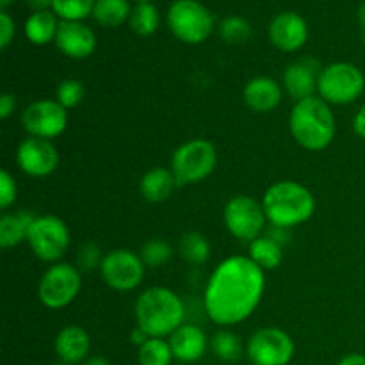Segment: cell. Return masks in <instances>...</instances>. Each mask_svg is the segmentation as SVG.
Instances as JSON below:
<instances>
[{"label":"cell","instance_id":"cell-1","mask_svg":"<svg viewBox=\"0 0 365 365\" xmlns=\"http://www.w3.org/2000/svg\"><path fill=\"white\" fill-rule=\"evenodd\" d=\"M264 289L266 277L262 267L250 257H228L210 274L203 307L212 323L235 327L255 312L262 302Z\"/></svg>","mask_w":365,"mask_h":365},{"label":"cell","instance_id":"cell-2","mask_svg":"<svg viewBox=\"0 0 365 365\" xmlns=\"http://www.w3.org/2000/svg\"><path fill=\"white\" fill-rule=\"evenodd\" d=\"M135 324L148 337H170L184 324L185 305L180 296L166 287H150L139 294L134 307Z\"/></svg>","mask_w":365,"mask_h":365},{"label":"cell","instance_id":"cell-3","mask_svg":"<svg viewBox=\"0 0 365 365\" xmlns=\"http://www.w3.org/2000/svg\"><path fill=\"white\" fill-rule=\"evenodd\" d=\"M289 127L292 138L302 148L310 152L328 148L335 138V116L330 103L321 96L299 100L291 110Z\"/></svg>","mask_w":365,"mask_h":365},{"label":"cell","instance_id":"cell-4","mask_svg":"<svg viewBox=\"0 0 365 365\" xmlns=\"http://www.w3.org/2000/svg\"><path fill=\"white\" fill-rule=\"evenodd\" d=\"M264 212L273 227L287 228L307 223L316 212L312 191L294 180H282L271 185L262 198Z\"/></svg>","mask_w":365,"mask_h":365},{"label":"cell","instance_id":"cell-5","mask_svg":"<svg viewBox=\"0 0 365 365\" xmlns=\"http://www.w3.org/2000/svg\"><path fill=\"white\" fill-rule=\"evenodd\" d=\"M217 164V150L207 139H191L175 150L171 157V171L178 187L198 184L212 175Z\"/></svg>","mask_w":365,"mask_h":365},{"label":"cell","instance_id":"cell-6","mask_svg":"<svg viewBox=\"0 0 365 365\" xmlns=\"http://www.w3.org/2000/svg\"><path fill=\"white\" fill-rule=\"evenodd\" d=\"M365 77L351 63H331L319 73L317 93L330 106H349L362 96Z\"/></svg>","mask_w":365,"mask_h":365},{"label":"cell","instance_id":"cell-7","mask_svg":"<svg viewBox=\"0 0 365 365\" xmlns=\"http://www.w3.org/2000/svg\"><path fill=\"white\" fill-rule=\"evenodd\" d=\"M168 27L180 41L198 45L210 36L214 18L198 0H175L168 9Z\"/></svg>","mask_w":365,"mask_h":365},{"label":"cell","instance_id":"cell-8","mask_svg":"<svg viewBox=\"0 0 365 365\" xmlns=\"http://www.w3.org/2000/svg\"><path fill=\"white\" fill-rule=\"evenodd\" d=\"M82 287L81 271L66 262L52 264L38 285V298L46 309L59 310L73 303Z\"/></svg>","mask_w":365,"mask_h":365},{"label":"cell","instance_id":"cell-9","mask_svg":"<svg viewBox=\"0 0 365 365\" xmlns=\"http://www.w3.org/2000/svg\"><path fill=\"white\" fill-rule=\"evenodd\" d=\"M27 242L43 262L57 264L70 248V230L57 216H38L29 228Z\"/></svg>","mask_w":365,"mask_h":365},{"label":"cell","instance_id":"cell-10","mask_svg":"<svg viewBox=\"0 0 365 365\" xmlns=\"http://www.w3.org/2000/svg\"><path fill=\"white\" fill-rule=\"evenodd\" d=\"M223 221L227 230L242 242H253L266 228L267 217L262 203L246 195L230 198L225 205Z\"/></svg>","mask_w":365,"mask_h":365},{"label":"cell","instance_id":"cell-11","mask_svg":"<svg viewBox=\"0 0 365 365\" xmlns=\"http://www.w3.org/2000/svg\"><path fill=\"white\" fill-rule=\"evenodd\" d=\"M246 355L253 365H289L294 356V341L282 328H260L250 337Z\"/></svg>","mask_w":365,"mask_h":365},{"label":"cell","instance_id":"cell-12","mask_svg":"<svg viewBox=\"0 0 365 365\" xmlns=\"http://www.w3.org/2000/svg\"><path fill=\"white\" fill-rule=\"evenodd\" d=\"M145 262L141 255L132 250H114L102 260L100 274L109 289L118 292H130L143 284Z\"/></svg>","mask_w":365,"mask_h":365},{"label":"cell","instance_id":"cell-13","mask_svg":"<svg viewBox=\"0 0 365 365\" xmlns=\"http://www.w3.org/2000/svg\"><path fill=\"white\" fill-rule=\"evenodd\" d=\"M21 125L31 138L50 141L66 130L68 109L57 100H36L21 113Z\"/></svg>","mask_w":365,"mask_h":365},{"label":"cell","instance_id":"cell-14","mask_svg":"<svg viewBox=\"0 0 365 365\" xmlns=\"http://www.w3.org/2000/svg\"><path fill=\"white\" fill-rule=\"evenodd\" d=\"M18 168L25 175L34 178H45L59 166V152L48 139L31 138L20 143L16 152Z\"/></svg>","mask_w":365,"mask_h":365},{"label":"cell","instance_id":"cell-15","mask_svg":"<svg viewBox=\"0 0 365 365\" xmlns=\"http://www.w3.org/2000/svg\"><path fill=\"white\" fill-rule=\"evenodd\" d=\"M321 70L323 68L319 66V63L314 59H309V57H303V59L291 63L285 68L284 77H282V84H284L285 93L294 102L316 96Z\"/></svg>","mask_w":365,"mask_h":365},{"label":"cell","instance_id":"cell-16","mask_svg":"<svg viewBox=\"0 0 365 365\" xmlns=\"http://www.w3.org/2000/svg\"><path fill=\"white\" fill-rule=\"evenodd\" d=\"M269 39L282 52H296L309 39V25L298 13H280L271 21Z\"/></svg>","mask_w":365,"mask_h":365},{"label":"cell","instance_id":"cell-17","mask_svg":"<svg viewBox=\"0 0 365 365\" xmlns=\"http://www.w3.org/2000/svg\"><path fill=\"white\" fill-rule=\"evenodd\" d=\"M56 45L61 52L71 59H84L89 57L96 48V36L82 21L61 20L57 29Z\"/></svg>","mask_w":365,"mask_h":365},{"label":"cell","instance_id":"cell-18","mask_svg":"<svg viewBox=\"0 0 365 365\" xmlns=\"http://www.w3.org/2000/svg\"><path fill=\"white\" fill-rule=\"evenodd\" d=\"M170 346L175 359L185 364H192L205 355L207 348H209V339L200 327L184 323L170 335Z\"/></svg>","mask_w":365,"mask_h":365},{"label":"cell","instance_id":"cell-19","mask_svg":"<svg viewBox=\"0 0 365 365\" xmlns=\"http://www.w3.org/2000/svg\"><path fill=\"white\" fill-rule=\"evenodd\" d=\"M242 98L253 113L266 114L280 106L284 98V88L271 77H255L245 86Z\"/></svg>","mask_w":365,"mask_h":365},{"label":"cell","instance_id":"cell-20","mask_svg":"<svg viewBox=\"0 0 365 365\" xmlns=\"http://www.w3.org/2000/svg\"><path fill=\"white\" fill-rule=\"evenodd\" d=\"M53 348H56L57 356L63 364H81L88 360L91 339L84 328L78 327V324H70L57 334Z\"/></svg>","mask_w":365,"mask_h":365},{"label":"cell","instance_id":"cell-21","mask_svg":"<svg viewBox=\"0 0 365 365\" xmlns=\"http://www.w3.org/2000/svg\"><path fill=\"white\" fill-rule=\"evenodd\" d=\"M177 187V178L168 168H152L139 180V192L148 203L166 202Z\"/></svg>","mask_w":365,"mask_h":365},{"label":"cell","instance_id":"cell-22","mask_svg":"<svg viewBox=\"0 0 365 365\" xmlns=\"http://www.w3.org/2000/svg\"><path fill=\"white\" fill-rule=\"evenodd\" d=\"M36 217L38 216L27 212V210L2 214L0 217V246L4 250H11L27 241L29 228L34 223Z\"/></svg>","mask_w":365,"mask_h":365},{"label":"cell","instance_id":"cell-23","mask_svg":"<svg viewBox=\"0 0 365 365\" xmlns=\"http://www.w3.org/2000/svg\"><path fill=\"white\" fill-rule=\"evenodd\" d=\"M57 29H59V21H57L53 11L32 13L24 25L25 36L34 45H46L50 41H56Z\"/></svg>","mask_w":365,"mask_h":365},{"label":"cell","instance_id":"cell-24","mask_svg":"<svg viewBox=\"0 0 365 365\" xmlns=\"http://www.w3.org/2000/svg\"><path fill=\"white\" fill-rule=\"evenodd\" d=\"M248 257L264 271L277 269L284 262V246L267 234L260 235L255 241L250 242Z\"/></svg>","mask_w":365,"mask_h":365},{"label":"cell","instance_id":"cell-25","mask_svg":"<svg viewBox=\"0 0 365 365\" xmlns=\"http://www.w3.org/2000/svg\"><path fill=\"white\" fill-rule=\"evenodd\" d=\"M128 0H96L93 7V18L103 27H120L130 18Z\"/></svg>","mask_w":365,"mask_h":365},{"label":"cell","instance_id":"cell-26","mask_svg":"<svg viewBox=\"0 0 365 365\" xmlns=\"http://www.w3.org/2000/svg\"><path fill=\"white\" fill-rule=\"evenodd\" d=\"M178 253L192 266H203L210 259V242L200 232H187L180 237Z\"/></svg>","mask_w":365,"mask_h":365},{"label":"cell","instance_id":"cell-27","mask_svg":"<svg viewBox=\"0 0 365 365\" xmlns=\"http://www.w3.org/2000/svg\"><path fill=\"white\" fill-rule=\"evenodd\" d=\"M210 349H212V353L217 359L228 364L239 362L242 356V351H245L239 335H235L230 330L217 331L212 337V341H210Z\"/></svg>","mask_w":365,"mask_h":365},{"label":"cell","instance_id":"cell-28","mask_svg":"<svg viewBox=\"0 0 365 365\" xmlns=\"http://www.w3.org/2000/svg\"><path fill=\"white\" fill-rule=\"evenodd\" d=\"M132 31L138 36H152L159 27V11L152 2H139L132 9L130 18Z\"/></svg>","mask_w":365,"mask_h":365},{"label":"cell","instance_id":"cell-29","mask_svg":"<svg viewBox=\"0 0 365 365\" xmlns=\"http://www.w3.org/2000/svg\"><path fill=\"white\" fill-rule=\"evenodd\" d=\"M173 359L170 341H164V339L150 337L138 349L139 365H170Z\"/></svg>","mask_w":365,"mask_h":365},{"label":"cell","instance_id":"cell-30","mask_svg":"<svg viewBox=\"0 0 365 365\" xmlns=\"http://www.w3.org/2000/svg\"><path fill=\"white\" fill-rule=\"evenodd\" d=\"M220 36L228 45H242L252 36V25L242 16H228L220 24Z\"/></svg>","mask_w":365,"mask_h":365},{"label":"cell","instance_id":"cell-31","mask_svg":"<svg viewBox=\"0 0 365 365\" xmlns=\"http://www.w3.org/2000/svg\"><path fill=\"white\" fill-rule=\"evenodd\" d=\"M139 255H141L145 266L160 267L166 262H170L171 255H173V248H171V245L166 239L155 237L150 239V241H146L145 245H143Z\"/></svg>","mask_w":365,"mask_h":365},{"label":"cell","instance_id":"cell-32","mask_svg":"<svg viewBox=\"0 0 365 365\" xmlns=\"http://www.w3.org/2000/svg\"><path fill=\"white\" fill-rule=\"evenodd\" d=\"M96 0H53L52 11L63 20L81 21L88 14H93Z\"/></svg>","mask_w":365,"mask_h":365},{"label":"cell","instance_id":"cell-33","mask_svg":"<svg viewBox=\"0 0 365 365\" xmlns=\"http://www.w3.org/2000/svg\"><path fill=\"white\" fill-rule=\"evenodd\" d=\"M86 88L77 78H64L57 88L56 100L64 107V109H73L84 100Z\"/></svg>","mask_w":365,"mask_h":365},{"label":"cell","instance_id":"cell-34","mask_svg":"<svg viewBox=\"0 0 365 365\" xmlns=\"http://www.w3.org/2000/svg\"><path fill=\"white\" fill-rule=\"evenodd\" d=\"M103 257L106 255H102V250L95 242H86L77 253V269L81 273H91L96 267L102 266Z\"/></svg>","mask_w":365,"mask_h":365},{"label":"cell","instance_id":"cell-35","mask_svg":"<svg viewBox=\"0 0 365 365\" xmlns=\"http://www.w3.org/2000/svg\"><path fill=\"white\" fill-rule=\"evenodd\" d=\"M18 187L16 180L7 170L0 171V209L7 210L16 202Z\"/></svg>","mask_w":365,"mask_h":365},{"label":"cell","instance_id":"cell-36","mask_svg":"<svg viewBox=\"0 0 365 365\" xmlns=\"http://www.w3.org/2000/svg\"><path fill=\"white\" fill-rule=\"evenodd\" d=\"M14 38V20L7 11H0V48L6 50Z\"/></svg>","mask_w":365,"mask_h":365},{"label":"cell","instance_id":"cell-37","mask_svg":"<svg viewBox=\"0 0 365 365\" xmlns=\"http://www.w3.org/2000/svg\"><path fill=\"white\" fill-rule=\"evenodd\" d=\"M14 107H16V96L13 93H4L0 96V118L7 120L14 113Z\"/></svg>","mask_w":365,"mask_h":365},{"label":"cell","instance_id":"cell-38","mask_svg":"<svg viewBox=\"0 0 365 365\" xmlns=\"http://www.w3.org/2000/svg\"><path fill=\"white\" fill-rule=\"evenodd\" d=\"M353 128H355L356 135L365 139V106L359 109V113L355 114V120H353Z\"/></svg>","mask_w":365,"mask_h":365},{"label":"cell","instance_id":"cell-39","mask_svg":"<svg viewBox=\"0 0 365 365\" xmlns=\"http://www.w3.org/2000/svg\"><path fill=\"white\" fill-rule=\"evenodd\" d=\"M337 365H365V355L351 353V355H346Z\"/></svg>","mask_w":365,"mask_h":365},{"label":"cell","instance_id":"cell-40","mask_svg":"<svg viewBox=\"0 0 365 365\" xmlns=\"http://www.w3.org/2000/svg\"><path fill=\"white\" fill-rule=\"evenodd\" d=\"M29 7H32L34 9V13H38V11H48V7H52L53 0H27Z\"/></svg>","mask_w":365,"mask_h":365},{"label":"cell","instance_id":"cell-41","mask_svg":"<svg viewBox=\"0 0 365 365\" xmlns=\"http://www.w3.org/2000/svg\"><path fill=\"white\" fill-rule=\"evenodd\" d=\"M130 339H132V342H134V344L138 346V348H141V346L145 344V342L148 341L150 337H148V335L145 334V331L141 330V328H138V327H135V330L132 331V334H130Z\"/></svg>","mask_w":365,"mask_h":365},{"label":"cell","instance_id":"cell-42","mask_svg":"<svg viewBox=\"0 0 365 365\" xmlns=\"http://www.w3.org/2000/svg\"><path fill=\"white\" fill-rule=\"evenodd\" d=\"M82 365H110V362L106 356H89L88 360L82 362Z\"/></svg>","mask_w":365,"mask_h":365},{"label":"cell","instance_id":"cell-43","mask_svg":"<svg viewBox=\"0 0 365 365\" xmlns=\"http://www.w3.org/2000/svg\"><path fill=\"white\" fill-rule=\"evenodd\" d=\"M359 20H360V24H362V27L365 31V2L362 4V6H360V9H359Z\"/></svg>","mask_w":365,"mask_h":365},{"label":"cell","instance_id":"cell-44","mask_svg":"<svg viewBox=\"0 0 365 365\" xmlns=\"http://www.w3.org/2000/svg\"><path fill=\"white\" fill-rule=\"evenodd\" d=\"M11 2H13V0H0V7H2V11H6L7 7L11 6Z\"/></svg>","mask_w":365,"mask_h":365},{"label":"cell","instance_id":"cell-45","mask_svg":"<svg viewBox=\"0 0 365 365\" xmlns=\"http://www.w3.org/2000/svg\"><path fill=\"white\" fill-rule=\"evenodd\" d=\"M50 365H70V364H63V362H59V364H50Z\"/></svg>","mask_w":365,"mask_h":365},{"label":"cell","instance_id":"cell-46","mask_svg":"<svg viewBox=\"0 0 365 365\" xmlns=\"http://www.w3.org/2000/svg\"><path fill=\"white\" fill-rule=\"evenodd\" d=\"M135 2H138V4L139 2H150V0H135Z\"/></svg>","mask_w":365,"mask_h":365},{"label":"cell","instance_id":"cell-47","mask_svg":"<svg viewBox=\"0 0 365 365\" xmlns=\"http://www.w3.org/2000/svg\"><path fill=\"white\" fill-rule=\"evenodd\" d=\"M364 41H365V31H364Z\"/></svg>","mask_w":365,"mask_h":365}]
</instances>
